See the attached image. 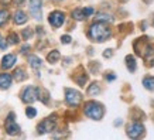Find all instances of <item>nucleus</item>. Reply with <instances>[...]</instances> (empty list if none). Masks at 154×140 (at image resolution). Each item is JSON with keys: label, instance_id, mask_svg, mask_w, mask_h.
<instances>
[{"label": "nucleus", "instance_id": "f257e3e1", "mask_svg": "<svg viewBox=\"0 0 154 140\" xmlns=\"http://www.w3.org/2000/svg\"><path fill=\"white\" fill-rule=\"evenodd\" d=\"M110 34H112L110 28L107 27L105 23H102V21H98V23H94L91 26L88 36H89V38L94 40V41L103 42L110 37Z\"/></svg>", "mask_w": 154, "mask_h": 140}, {"label": "nucleus", "instance_id": "f03ea898", "mask_svg": "<svg viewBox=\"0 0 154 140\" xmlns=\"http://www.w3.org/2000/svg\"><path fill=\"white\" fill-rule=\"evenodd\" d=\"M103 113H105V110H103V107L100 103L94 102V101L85 103V115L88 117H91V119H94V120H100L103 116Z\"/></svg>", "mask_w": 154, "mask_h": 140}, {"label": "nucleus", "instance_id": "7ed1b4c3", "mask_svg": "<svg viewBox=\"0 0 154 140\" xmlns=\"http://www.w3.org/2000/svg\"><path fill=\"white\" fill-rule=\"evenodd\" d=\"M65 101L69 106H78L82 101V95H81L78 91L75 89H71V88H66L65 89Z\"/></svg>", "mask_w": 154, "mask_h": 140}, {"label": "nucleus", "instance_id": "20e7f679", "mask_svg": "<svg viewBox=\"0 0 154 140\" xmlns=\"http://www.w3.org/2000/svg\"><path fill=\"white\" fill-rule=\"evenodd\" d=\"M137 55H143L149 65H154V44H146L141 50L137 51Z\"/></svg>", "mask_w": 154, "mask_h": 140}, {"label": "nucleus", "instance_id": "39448f33", "mask_svg": "<svg viewBox=\"0 0 154 140\" xmlns=\"http://www.w3.org/2000/svg\"><path fill=\"white\" fill-rule=\"evenodd\" d=\"M38 99V88L34 86H27L21 93V101L26 103H33Z\"/></svg>", "mask_w": 154, "mask_h": 140}, {"label": "nucleus", "instance_id": "423d86ee", "mask_svg": "<svg viewBox=\"0 0 154 140\" xmlns=\"http://www.w3.org/2000/svg\"><path fill=\"white\" fill-rule=\"evenodd\" d=\"M55 125H57V122H55V119H54V116L48 117V119H44V120L38 125L37 130H38V133H40V135L50 133V132H52L54 129H55Z\"/></svg>", "mask_w": 154, "mask_h": 140}, {"label": "nucleus", "instance_id": "0eeeda50", "mask_svg": "<svg viewBox=\"0 0 154 140\" xmlns=\"http://www.w3.org/2000/svg\"><path fill=\"white\" fill-rule=\"evenodd\" d=\"M64 20H65V14L62 13V11H58V10L52 11V13L50 14V17H48L50 24H51L52 27H55V28L61 27L62 23H64Z\"/></svg>", "mask_w": 154, "mask_h": 140}, {"label": "nucleus", "instance_id": "6e6552de", "mask_svg": "<svg viewBox=\"0 0 154 140\" xmlns=\"http://www.w3.org/2000/svg\"><path fill=\"white\" fill-rule=\"evenodd\" d=\"M144 133V126L140 123H131L127 126V136L131 139H137Z\"/></svg>", "mask_w": 154, "mask_h": 140}, {"label": "nucleus", "instance_id": "1a4fd4ad", "mask_svg": "<svg viewBox=\"0 0 154 140\" xmlns=\"http://www.w3.org/2000/svg\"><path fill=\"white\" fill-rule=\"evenodd\" d=\"M6 132L11 136L20 133V126L14 122V113H10L9 116H7V120H6Z\"/></svg>", "mask_w": 154, "mask_h": 140}, {"label": "nucleus", "instance_id": "9d476101", "mask_svg": "<svg viewBox=\"0 0 154 140\" xmlns=\"http://www.w3.org/2000/svg\"><path fill=\"white\" fill-rule=\"evenodd\" d=\"M30 13L35 20H41V0H30Z\"/></svg>", "mask_w": 154, "mask_h": 140}, {"label": "nucleus", "instance_id": "9b49d317", "mask_svg": "<svg viewBox=\"0 0 154 140\" xmlns=\"http://www.w3.org/2000/svg\"><path fill=\"white\" fill-rule=\"evenodd\" d=\"M16 61H17V58H16L14 54H7V55H5L3 60H2V68H3V70H9V68H11V67L16 64Z\"/></svg>", "mask_w": 154, "mask_h": 140}, {"label": "nucleus", "instance_id": "f8f14e48", "mask_svg": "<svg viewBox=\"0 0 154 140\" xmlns=\"http://www.w3.org/2000/svg\"><path fill=\"white\" fill-rule=\"evenodd\" d=\"M11 75L10 74H0V88L2 89H7L11 85Z\"/></svg>", "mask_w": 154, "mask_h": 140}, {"label": "nucleus", "instance_id": "ddd939ff", "mask_svg": "<svg viewBox=\"0 0 154 140\" xmlns=\"http://www.w3.org/2000/svg\"><path fill=\"white\" fill-rule=\"evenodd\" d=\"M13 78L17 81V82H21V81L26 79V78H27V74H26L24 68H17V70L13 72Z\"/></svg>", "mask_w": 154, "mask_h": 140}, {"label": "nucleus", "instance_id": "4468645a", "mask_svg": "<svg viewBox=\"0 0 154 140\" xmlns=\"http://www.w3.org/2000/svg\"><path fill=\"white\" fill-rule=\"evenodd\" d=\"M26 21H27V14L24 13V11H21V10L16 11V14H14V23L16 24H24Z\"/></svg>", "mask_w": 154, "mask_h": 140}, {"label": "nucleus", "instance_id": "2eb2a0df", "mask_svg": "<svg viewBox=\"0 0 154 140\" xmlns=\"http://www.w3.org/2000/svg\"><path fill=\"white\" fill-rule=\"evenodd\" d=\"M28 62H30V65L34 71H38V68L41 67V60L37 55H30L28 57Z\"/></svg>", "mask_w": 154, "mask_h": 140}, {"label": "nucleus", "instance_id": "dca6fc26", "mask_svg": "<svg viewBox=\"0 0 154 140\" xmlns=\"http://www.w3.org/2000/svg\"><path fill=\"white\" fill-rule=\"evenodd\" d=\"M60 51H57V50H54V51H51L50 54L47 55V61L50 62V64H55V62H58V60H60Z\"/></svg>", "mask_w": 154, "mask_h": 140}, {"label": "nucleus", "instance_id": "f3484780", "mask_svg": "<svg viewBox=\"0 0 154 140\" xmlns=\"http://www.w3.org/2000/svg\"><path fill=\"white\" fill-rule=\"evenodd\" d=\"M126 65H127V70L134 72L136 71V60L133 55H127L126 57Z\"/></svg>", "mask_w": 154, "mask_h": 140}, {"label": "nucleus", "instance_id": "a211bd4d", "mask_svg": "<svg viewBox=\"0 0 154 140\" xmlns=\"http://www.w3.org/2000/svg\"><path fill=\"white\" fill-rule=\"evenodd\" d=\"M143 85H144L146 89L154 91V78L153 76H146L144 79H143Z\"/></svg>", "mask_w": 154, "mask_h": 140}, {"label": "nucleus", "instance_id": "6ab92c4d", "mask_svg": "<svg viewBox=\"0 0 154 140\" xmlns=\"http://www.w3.org/2000/svg\"><path fill=\"white\" fill-rule=\"evenodd\" d=\"M99 92H100V88H99V85L96 84V82H94L88 89V93L89 95H92V96H94V95H98Z\"/></svg>", "mask_w": 154, "mask_h": 140}, {"label": "nucleus", "instance_id": "aec40b11", "mask_svg": "<svg viewBox=\"0 0 154 140\" xmlns=\"http://www.w3.org/2000/svg\"><path fill=\"white\" fill-rule=\"evenodd\" d=\"M9 20V11L7 10H0V27Z\"/></svg>", "mask_w": 154, "mask_h": 140}, {"label": "nucleus", "instance_id": "412c9836", "mask_svg": "<svg viewBox=\"0 0 154 140\" xmlns=\"http://www.w3.org/2000/svg\"><path fill=\"white\" fill-rule=\"evenodd\" d=\"M72 17H74L75 20H84L85 14H84V11H82L81 9H75L74 11H72Z\"/></svg>", "mask_w": 154, "mask_h": 140}, {"label": "nucleus", "instance_id": "4be33fe9", "mask_svg": "<svg viewBox=\"0 0 154 140\" xmlns=\"http://www.w3.org/2000/svg\"><path fill=\"white\" fill-rule=\"evenodd\" d=\"M20 40H19V36H17V34L16 33H10L9 34V37H7V44H17V42H19Z\"/></svg>", "mask_w": 154, "mask_h": 140}, {"label": "nucleus", "instance_id": "5701e85b", "mask_svg": "<svg viewBox=\"0 0 154 140\" xmlns=\"http://www.w3.org/2000/svg\"><path fill=\"white\" fill-rule=\"evenodd\" d=\"M26 115H27L30 119H33V117H35V115H37V110H35V107L33 106H28L27 109H26Z\"/></svg>", "mask_w": 154, "mask_h": 140}, {"label": "nucleus", "instance_id": "b1692460", "mask_svg": "<svg viewBox=\"0 0 154 140\" xmlns=\"http://www.w3.org/2000/svg\"><path fill=\"white\" fill-rule=\"evenodd\" d=\"M75 81L78 82V85H81V86H85L86 81H88V76H86L85 74H82L81 76H76V78H75Z\"/></svg>", "mask_w": 154, "mask_h": 140}, {"label": "nucleus", "instance_id": "393cba45", "mask_svg": "<svg viewBox=\"0 0 154 140\" xmlns=\"http://www.w3.org/2000/svg\"><path fill=\"white\" fill-rule=\"evenodd\" d=\"M96 20H98V21H113V17L106 16V14H98Z\"/></svg>", "mask_w": 154, "mask_h": 140}, {"label": "nucleus", "instance_id": "a878e982", "mask_svg": "<svg viewBox=\"0 0 154 140\" xmlns=\"http://www.w3.org/2000/svg\"><path fill=\"white\" fill-rule=\"evenodd\" d=\"M33 36V31H31V28H26L23 31V37H24V40H28V38Z\"/></svg>", "mask_w": 154, "mask_h": 140}, {"label": "nucleus", "instance_id": "bb28decb", "mask_svg": "<svg viewBox=\"0 0 154 140\" xmlns=\"http://www.w3.org/2000/svg\"><path fill=\"white\" fill-rule=\"evenodd\" d=\"M82 11H84L85 17H88V16H91V14H94V9H92V7H85Z\"/></svg>", "mask_w": 154, "mask_h": 140}, {"label": "nucleus", "instance_id": "cd10ccee", "mask_svg": "<svg viewBox=\"0 0 154 140\" xmlns=\"http://www.w3.org/2000/svg\"><path fill=\"white\" fill-rule=\"evenodd\" d=\"M61 42H62V44H69L71 37L69 36H62V37H61Z\"/></svg>", "mask_w": 154, "mask_h": 140}, {"label": "nucleus", "instance_id": "c85d7f7f", "mask_svg": "<svg viewBox=\"0 0 154 140\" xmlns=\"http://www.w3.org/2000/svg\"><path fill=\"white\" fill-rule=\"evenodd\" d=\"M103 57L105 58H110L112 57V50H106V51L103 52Z\"/></svg>", "mask_w": 154, "mask_h": 140}, {"label": "nucleus", "instance_id": "c756f323", "mask_svg": "<svg viewBox=\"0 0 154 140\" xmlns=\"http://www.w3.org/2000/svg\"><path fill=\"white\" fill-rule=\"evenodd\" d=\"M11 3H13L14 6H21L24 3V0H11Z\"/></svg>", "mask_w": 154, "mask_h": 140}, {"label": "nucleus", "instance_id": "7c9ffc66", "mask_svg": "<svg viewBox=\"0 0 154 140\" xmlns=\"http://www.w3.org/2000/svg\"><path fill=\"white\" fill-rule=\"evenodd\" d=\"M6 47H7V42L5 40H0V50H6Z\"/></svg>", "mask_w": 154, "mask_h": 140}, {"label": "nucleus", "instance_id": "2f4dec72", "mask_svg": "<svg viewBox=\"0 0 154 140\" xmlns=\"http://www.w3.org/2000/svg\"><path fill=\"white\" fill-rule=\"evenodd\" d=\"M115 78H116V75H106V79L107 81H113Z\"/></svg>", "mask_w": 154, "mask_h": 140}, {"label": "nucleus", "instance_id": "473e14b6", "mask_svg": "<svg viewBox=\"0 0 154 140\" xmlns=\"http://www.w3.org/2000/svg\"><path fill=\"white\" fill-rule=\"evenodd\" d=\"M28 48H30L28 45H24L23 48H21V52H23V54H27V50H28Z\"/></svg>", "mask_w": 154, "mask_h": 140}, {"label": "nucleus", "instance_id": "72a5a7b5", "mask_svg": "<svg viewBox=\"0 0 154 140\" xmlns=\"http://www.w3.org/2000/svg\"><path fill=\"white\" fill-rule=\"evenodd\" d=\"M0 2H2V0H0Z\"/></svg>", "mask_w": 154, "mask_h": 140}]
</instances>
